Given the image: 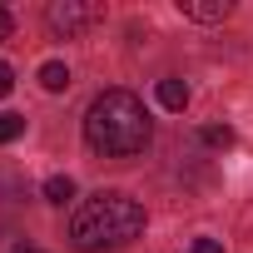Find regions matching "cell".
<instances>
[{
    "mask_svg": "<svg viewBox=\"0 0 253 253\" xmlns=\"http://www.w3.org/2000/svg\"><path fill=\"white\" fill-rule=\"evenodd\" d=\"M84 139L94 154L104 159H129L149 144V114L139 104V94L129 89H104L89 109H84Z\"/></svg>",
    "mask_w": 253,
    "mask_h": 253,
    "instance_id": "6da1fadb",
    "label": "cell"
},
{
    "mask_svg": "<svg viewBox=\"0 0 253 253\" xmlns=\"http://www.w3.org/2000/svg\"><path fill=\"white\" fill-rule=\"evenodd\" d=\"M144 233V209L119 194V189H104L94 199H84L70 218V243L80 253H99V248H124Z\"/></svg>",
    "mask_w": 253,
    "mask_h": 253,
    "instance_id": "7a4b0ae2",
    "label": "cell"
},
{
    "mask_svg": "<svg viewBox=\"0 0 253 253\" xmlns=\"http://www.w3.org/2000/svg\"><path fill=\"white\" fill-rule=\"evenodd\" d=\"M45 20H50V30H55V35L75 40V35H84L89 25H99V20H104V10H99V5H84V0H55V5L45 10Z\"/></svg>",
    "mask_w": 253,
    "mask_h": 253,
    "instance_id": "3957f363",
    "label": "cell"
},
{
    "mask_svg": "<svg viewBox=\"0 0 253 253\" xmlns=\"http://www.w3.org/2000/svg\"><path fill=\"white\" fill-rule=\"evenodd\" d=\"M228 0H179V15L199 20V25H213V20H228Z\"/></svg>",
    "mask_w": 253,
    "mask_h": 253,
    "instance_id": "277c9868",
    "label": "cell"
},
{
    "mask_svg": "<svg viewBox=\"0 0 253 253\" xmlns=\"http://www.w3.org/2000/svg\"><path fill=\"white\" fill-rule=\"evenodd\" d=\"M154 94H159V104H164V109H174V114L189 104V84H184V80H159V89H154Z\"/></svg>",
    "mask_w": 253,
    "mask_h": 253,
    "instance_id": "5b68a950",
    "label": "cell"
},
{
    "mask_svg": "<svg viewBox=\"0 0 253 253\" xmlns=\"http://www.w3.org/2000/svg\"><path fill=\"white\" fill-rule=\"evenodd\" d=\"M40 84H45L50 94H60V89H70V70H65L60 60H45V65H40Z\"/></svg>",
    "mask_w": 253,
    "mask_h": 253,
    "instance_id": "8992f818",
    "label": "cell"
},
{
    "mask_svg": "<svg viewBox=\"0 0 253 253\" xmlns=\"http://www.w3.org/2000/svg\"><path fill=\"white\" fill-rule=\"evenodd\" d=\"M45 199H50V204H70V199H75V179H70V174L45 179Z\"/></svg>",
    "mask_w": 253,
    "mask_h": 253,
    "instance_id": "52a82bcc",
    "label": "cell"
},
{
    "mask_svg": "<svg viewBox=\"0 0 253 253\" xmlns=\"http://www.w3.org/2000/svg\"><path fill=\"white\" fill-rule=\"evenodd\" d=\"M25 134V114H10V109H0V144H10Z\"/></svg>",
    "mask_w": 253,
    "mask_h": 253,
    "instance_id": "ba28073f",
    "label": "cell"
},
{
    "mask_svg": "<svg viewBox=\"0 0 253 253\" xmlns=\"http://www.w3.org/2000/svg\"><path fill=\"white\" fill-rule=\"evenodd\" d=\"M204 144H218V149H228V144H233V129H218V124H213V129H204Z\"/></svg>",
    "mask_w": 253,
    "mask_h": 253,
    "instance_id": "9c48e42d",
    "label": "cell"
},
{
    "mask_svg": "<svg viewBox=\"0 0 253 253\" xmlns=\"http://www.w3.org/2000/svg\"><path fill=\"white\" fill-rule=\"evenodd\" d=\"M30 243L20 238V233H0V253H25Z\"/></svg>",
    "mask_w": 253,
    "mask_h": 253,
    "instance_id": "30bf717a",
    "label": "cell"
},
{
    "mask_svg": "<svg viewBox=\"0 0 253 253\" xmlns=\"http://www.w3.org/2000/svg\"><path fill=\"white\" fill-rule=\"evenodd\" d=\"M184 253H223V243H218V238H194Z\"/></svg>",
    "mask_w": 253,
    "mask_h": 253,
    "instance_id": "8fae6325",
    "label": "cell"
},
{
    "mask_svg": "<svg viewBox=\"0 0 253 253\" xmlns=\"http://www.w3.org/2000/svg\"><path fill=\"white\" fill-rule=\"evenodd\" d=\"M10 89H15V70H10V65H5V60H0V99H5V94H10Z\"/></svg>",
    "mask_w": 253,
    "mask_h": 253,
    "instance_id": "7c38bea8",
    "label": "cell"
},
{
    "mask_svg": "<svg viewBox=\"0 0 253 253\" xmlns=\"http://www.w3.org/2000/svg\"><path fill=\"white\" fill-rule=\"evenodd\" d=\"M10 30H15V20H10V10H5V5H0V40H5Z\"/></svg>",
    "mask_w": 253,
    "mask_h": 253,
    "instance_id": "4fadbf2b",
    "label": "cell"
},
{
    "mask_svg": "<svg viewBox=\"0 0 253 253\" xmlns=\"http://www.w3.org/2000/svg\"><path fill=\"white\" fill-rule=\"evenodd\" d=\"M25 253H40V248H25Z\"/></svg>",
    "mask_w": 253,
    "mask_h": 253,
    "instance_id": "5bb4252c",
    "label": "cell"
}]
</instances>
